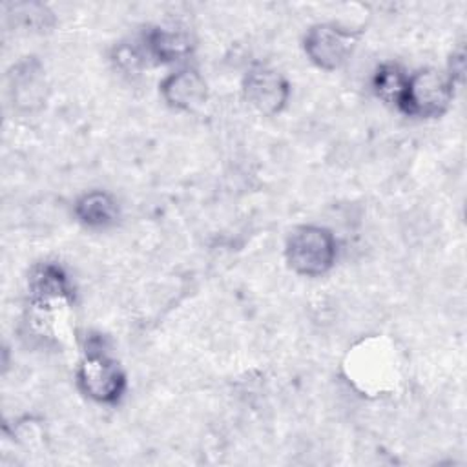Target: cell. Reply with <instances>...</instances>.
<instances>
[{
  "label": "cell",
  "mask_w": 467,
  "mask_h": 467,
  "mask_svg": "<svg viewBox=\"0 0 467 467\" xmlns=\"http://www.w3.org/2000/svg\"><path fill=\"white\" fill-rule=\"evenodd\" d=\"M144 58H146L144 49L135 44H128V42L117 44L111 53V62H113L115 69H119L122 75L139 73L140 67L144 66Z\"/></svg>",
  "instance_id": "7c38bea8"
},
{
  "label": "cell",
  "mask_w": 467,
  "mask_h": 467,
  "mask_svg": "<svg viewBox=\"0 0 467 467\" xmlns=\"http://www.w3.org/2000/svg\"><path fill=\"white\" fill-rule=\"evenodd\" d=\"M9 91L13 106L22 111H35L44 106L47 82L36 57H26L13 67L9 73Z\"/></svg>",
  "instance_id": "52a82bcc"
},
{
  "label": "cell",
  "mask_w": 467,
  "mask_h": 467,
  "mask_svg": "<svg viewBox=\"0 0 467 467\" xmlns=\"http://www.w3.org/2000/svg\"><path fill=\"white\" fill-rule=\"evenodd\" d=\"M409 73L398 66L396 62H385L378 66L372 77V89L378 99H381L385 104H390L394 108H400L405 88H407Z\"/></svg>",
  "instance_id": "8fae6325"
},
{
  "label": "cell",
  "mask_w": 467,
  "mask_h": 467,
  "mask_svg": "<svg viewBox=\"0 0 467 467\" xmlns=\"http://www.w3.org/2000/svg\"><path fill=\"white\" fill-rule=\"evenodd\" d=\"M142 49L146 57L157 64H173L192 55L193 42L188 33L179 29L151 27L144 33Z\"/></svg>",
  "instance_id": "9c48e42d"
},
{
  "label": "cell",
  "mask_w": 467,
  "mask_h": 467,
  "mask_svg": "<svg viewBox=\"0 0 467 467\" xmlns=\"http://www.w3.org/2000/svg\"><path fill=\"white\" fill-rule=\"evenodd\" d=\"M336 257V235L325 226L301 224L286 237L285 259L297 275L319 277L334 266Z\"/></svg>",
  "instance_id": "7a4b0ae2"
},
{
  "label": "cell",
  "mask_w": 467,
  "mask_h": 467,
  "mask_svg": "<svg viewBox=\"0 0 467 467\" xmlns=\"http://www.w3.org/2000/svg\"><path fill=\"white\" fill-rule=\"evenodd\" d=\"M29 297L33 316L42 319H51L58 312V308L71 305L73 301V286L69 283L67 274L51 261L36 263L27 279Z\"/></svg>",
  "instance_id": "5b68a950"
},
{
  "label": "cell",
  "mask_w": 467,
  "mask_h": 467,
  "mask_svg": "<svg viewBox=\"0 0 467 467\" xmlns=\"http://www.w3.org/2000/svg\"><path fill=\"white\" fill-rule=\"evenodd\" d=\"M159 91L162 100L179 111L197 109L208 97L206 80L193 67H181L166 75L159 84Z\"/></svg>",
  "instance_id": "ba28073f"
},
{
  "label": "cell",
  "mask_w": 467,
  "mask_h": 467,
  "mask_svg": "<svg viewBox=\"0 0 467 467\" xmlns=\"http://www.w3.org/2000/svg\"><path fill=\"white\" fill-rule=\"evenodd\" d=\"M244 100L261 115L281 113L290 99V84L277 69L266 64H254L243 78Z\"/></svg>",
  "instance_id": "8992f818"
},
{
  "label": "cell",
  "mask_w": 467,
  "mask_h": 467,
  "mask_svg": "<svg viewBox=\"0 0 467 467\" xmlns=\"http://www.w3.org/2000/svg\"><path fill=\"white\" fill-rule=\"evenodd\" d=\"M78 389L93 401L115 405L126 392V374L108 354L100 336H88L86 350L77 367Z\"/></svg>",
  "instance_id": "6da1fadb"
},
{
  "label": "cell",
  "mask_w": 467,
  "mask_h": 467,
  "mask_svg": "<svg viewBox=\"0 0 467 467\" xmlns=\"http://www.w3.org/2000/svg\"><path fill=\"white\" fill-rule=\"evenodd\" d=\"M73 213L88 228H109L119 219V202L104 190H91L75 201Z\"/></svg>",
  "instance_id": "30bf717a"
},
{
  "label": "cell",
  "mask_w": 467,
  "mask_h": 467,
  "mask_svg": "<svg viewBox=\"0 0 467 467\" xmlns=\"http://www.w3.org/2000/svg\"><path fill=\"white\" fill-rule=\"evenodd\" d=\"M358 40L359 31L334 22H323L306 29L303 36V49L316 67L323 71H336L352 57Z\"/></svg>",
  "instance_id": "277c9868"
},
{
  "label": "cell",
  "mask_w": 467,
  "mask_h": 467,
  "mask_svg": "<svg viewBox=\"0 0 467 467\" xmlns=\"http://www.w3.org/2000/svg\"><path fill=\"white\" fill-rule=\"evenodd\" d=\"M456 84L445 71L436 67H421L409 73L407 88L400 104V111L416 119H436L443 115L452 99Z\"/></svg>",
  "instance_id": "3957f363"
}]
</instances>
